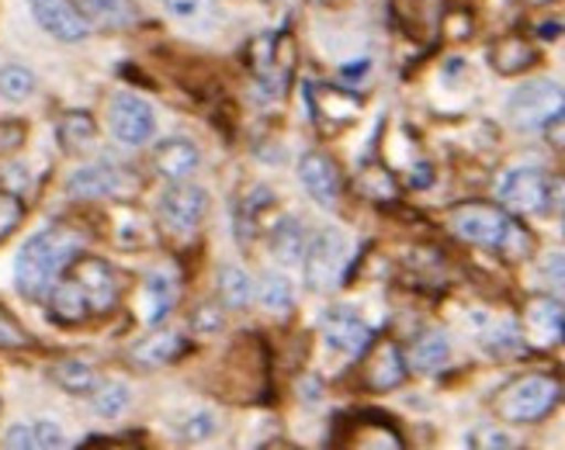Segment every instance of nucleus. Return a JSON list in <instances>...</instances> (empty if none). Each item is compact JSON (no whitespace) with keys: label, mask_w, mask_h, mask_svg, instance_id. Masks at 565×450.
<instances>
[{"label":"nucleus","mask_w":565,"mask_h":450,"mask_svg":"<svg viewBox=\"0 0 565 450\" xmlns=\"http://www.w3.org/2000/svg\"><path fill=\"white\" fill-rule=\"evenodd\" d=\"M81 257V236L70 225H49L18 249L14 260V288L29 302H45L63 270Z\"/></svg>","instance_id":"nucleus-1"},{"label":"nucleus","mask_w":565,"mask_h":450,"mask_svg":"<svg viewBox=\"0 0 565 450\" xmlns=\"http://www.w3.org/2000/svg\"><path fill=\"white\" fill-rule=\"evenodd\" d=\"M562 398V385L548 374H524L507 382L493 395V413L507 422H537L545 419Z\"/></svg>","instance_id":"nucleus-2"},{"label":"nucleus","mask_w":565,"mask_h":450,"mask_svg":"<svg viewBox=\"0 0 565 450\" xmlns=\"http://www.w3.org/2000/svg\"><path fill=\"white\" fill-rule=\"evenodd\" d=\"M295 39L288 32L281 35H260L247 45V66L254 69V77L260 81V87L267 94H285L288 81H291V69H295Z\"/></svg>","instance_id":"nucleus-3"},{"label":"nucleus","mask_w":565,"mask_h":450,"mask_svg":"<svg viewBox=\"0 0 565 450\" xmlns=\"http://www.w3.org/2000/svg\"><path fill=\"white\" fill-rule=\"evenodd\" d=\"M565 108V90L555 81H527L510 94V121L521 132H537Z\"/></svg>","instance_id":"nucleus-4"},{"label":"nucleus","mask_w":565,"mask_h":450,"mask_svg":"<svg viewBox=\"0 0 565 450\" xmlns=\"http://www.w3.org/2000/svg\"><path fill=\"white\" fill-rule=\"evenodd\" d=\"M448 222L458 239L482 249H497L510 225V215L489 202H461L448 212Z\"/></svg>","instance_id":"nucleus-5"},{"label":"nucleus","mask_w":565,"mask_h":450,"mask_svg":"<svg viewBox=\"0 0 565 450\" xmlns=\"http://www.w3.org/2000/svg\"><path fill=\"white\" fill-rule=\"evenodd\" d=\"M306 281L312 291H330L348 270V239L337 229H323L306 246Z\"/></svg>","instance_id":"nucleus-6"},{"label":"nucleus","mask_w":565,"mask_h":450,"mask_svg":"<svg viewBox=\"0 0 565 450\" xmlns=\"http://www.w3.org/2000/svg\"><path fill=\"white\" fill-rule=\"evenodd\" d=\"M70 278L77 281V288L87 298L90 315H108L115 312L118 298H121V281L111 264H105L102 257H77L70 264Z\"/></svg>","instance_id":"nucleus-7"},{"label":"nucleus","mask_w":565,"mask_h":450,"mask_svg":"<svg viewBox=\"0 0 565 450\" xmlns=\"http://www.w3.org/2000/svg\"><path fill=\"white\" fill-rule=\"evenodd\" d=\"M66 188L73 197H90V202H97V197H132L139 191V173L118 163H90L70 173Z\"/></svg>","instance_id":"nucleus-8"},{"label":"nucleus","mask_w":565,"mask_h":450,"mask_svg":"<svg viewBox=\"0 0 565 450\" xmlns=\"http://www.w3.org/2000/svg\"><path fill=\"white\" fill-rule=\"evenodd\" d=\"M392 18L416 45H434L445 32L448 0H392Z\"/></svg>","instance_id":"nucleus-9"},{"label":"nucleus","mask_w":565,"mask_h":450,"mask_svg":"<svg viewBox=\"0 0 565 450\" xmlns=\"http://www.w3.org/2000/svg\"><path fill=\"white\" fill-rule=\"evenodd\" d=\"M337 443L361 450H403V433L396 422L379 413H354L340 419Z\"/></svg>","instance_id":"nucleus-10"},{"label":"nucleus","mask_w":565,"mask_h":450,"mask_svg":"<svg viewBox=\"0 0 565 450\" xmlns=\"http://www.w3.org/2000/svg\"><path fill=\"white\" fill-rule=\"evenodd\" d=\"M209 212V194L194 184H178L160 197V225L174 236H191L205 222Z\"/></svg>","instance_id":"nucleus-11"},{"label":"nucleus","mask_w":565,"mask_h":450,"mask_svg":"<svg viewBox=\"0 0 565 450\" xmlns=\"http://www.w3.org/2000/svg\"><path fill=\"white\" fill-rule=\"evenodd\" d=\"M358 378L367 392H392L406 382V354L396 340H372L364 350Z\"/></svg>","instance_id":"nucleus-12"},{"label":"nucleus","mask_w":565,"mask_h":450,"mask_svg":"<svg viewBox=\"0 0 565 450\" xmlns=\"http://www.w3.org/2000/svg\"><path fill=\"white\" fill-rule=\"evenodd\" d=\"M500 202L510 212H518V215L545 212V202H548V178H545V170H537V167L510 170L507 178L500 181Z\"/></svg>","instance_id":"nucleus-13"},{"label":"nucleus","mask_w":565,"mask_h":450,"mask_svg":"<svg viewBox=\"0 0 565 450\" xmlns=\"http://www.w3.org/2000/svg\"><path fill=\"white\" fill-rule=\"evenodd\" d=\"M111 132L126 146H146L157 132L153 108L136 94H118L111 101Z\"/></svg>","instance_id":"nucleus-14"},{"label":"nucleus","mask_w":565,"mask_h":450,"mask_svg":"<svg viewBox=\"0 0 565 450\" xmlns=\"http://www.w3.org/2000/svg\"><path fill=\"white\" fill-rule=\"evenodd\" d=\"M32 14L39 21V29L60 42H81L90 32L87 18L77 11L73 0H32Z\"/></svg>","instance_id":"nucleus-15"},{"label":"nucleus","mask_w":565,"mask_h":450,"mask_svg":"<svg viewBox=\"0 0 565 450\" xmlns=\"http://www.w3.org/2000/svg\"><path fill=\"white\" fill-rule=\"evenodd\" d=\"M299 181L309 191L312 202H319L323 208H333L343 194V178L327 153H306L299 160Z\"/></svg>","instance_id":"nucleus-16"},{"label":"nucleus","mask_w":565,"mask_h":450,"mask_svg":"<svg viewBox=\"0 0 565 450\" xmlns=\"http://www.w3.org/2000/svg\"><path fill=\"white\" fill-rule=\"evenodd\" d=\"M524 343L527 346H552L565 336V312L555 298H534L524 309Z\"/></svg>","instance_id":"nucleus-17"},{"label":"nucleus","mask_w":565,"mask_h":450,"mask_svg":"<svg viewBox=\"0 0 565 450\" xmlns=\"http://www.w3.org/2000/svg\"><path fill=\"white\" fill-rule=\"evenodd\" d=\"M323 336L333 350H340V354H351V357H361L367 343L375 340L372 326H364V322L348 312V309H333L323 315Z\"/></svg>","instance_id":"nucleus-18"},{"label":"nucleus","mask_w":565,"mask_h":450,"mask_svg":"<svg viewBox=\"0 0 565 450\" xmlns=\"http://www.w3.org/2000/svg\"><path fill=\"white\" fill-rule=\"evenodd\" d=\"M73 4L87 18V24H97L105 32H126L139 24L136 0H73Z\"/></svg>","instance_id":"nucleus-19"},{"label":"nucleus","mask_w":565,"mask_h":450,"mask_svg":"<svg viewBox=\"0 0 565 450\" xmlns=\"http://www.w3.org/2000/svg\"><path fill=\"white\" fill-rule=\"evenodd\" d=\"M153 163H157V170L163 173V178L184 181V178H191V173L202 167V153H199V146H194L191 139L174 136V139H163L157 146Z\"/></svg>","instance_id":"nucleus-20"},{"label":"nucleus","mask_w":565,"mask_h":450,"mask_svg":"<svg viewBox=\"0 0 565 450\" xmlns=\"http://www.w3.org/2000/svg\"><path fill=\"white\" fill-rule=\"evenodd\" d=\"M537 60H542V53L524 35H503L489 49V63H493L500 77H521Z\"/></svg>","instance_id":"nucleus-21"},{"label":"nucleus","mask_w":565,"mask_h":450,"mask_svg":"<svg viewBox=\"0 0 565 450\" xmlns=\"http://www.w3.org/2000/svg\"><path fill=\"white\" fill-rule=\"evenodd\" d=\"M184 354H188V340L174 330H157L132 346V361L139 367H167V364L181 361Z\"/></svg>","instance_id":"nucleus-22"},{"label":"nucleus","mask_w":565,"mask_h":450,"mask_svg":"<svg viewBox=\"0 0 565 450\" xmlns=\"http://www.w3.org/2000/svg\"><path fill=\"white\" fill-rule=\"evenodd\" d=\"M163 4H167V14L191 35H209L223 24L218 0H163Z\"/></svg>","instance_id":"nucleus-23"},{"label":"nucleus","mask_w":565,"mask_h":450,"mask_svg":"<svg viewBox=\"0 0 565 450\" xmlns=\"http://www.w3.org/2000/svg\"><path fill=\"white\" fill-rule=\"evenodd\" d=\"M451 361V343H448V336L440 333V330H427V333H420L413 340V346H409V367L413 371H420V374H434V371H440Z\"/></svg>","instance_id":"nucleus-24"},{"label":"nucleus","mask_w":565,"mask_h":450,"mask_svg":"<svg viewBox=\"0 0 565 450\" xmlns=\"http://www.w3.org/2000/svg\"><path fill=\"white\" fill-rule=\"evenodd\" d=\"M142 302H146V322L157 326V322L178 302V281L170 278L167 270H153L142 285Z\"/></svg>","instance_id":"nucleus-25"},{"label":"nucleus","mask_w":565,"mask_h":450,"mask_svg":"<svg viewBox=\"0 0 565 450\" xmlns=\"http://www.w3.org/2000/svg\"><path fill=\"white\" fill-rule=\"evenodd\" d=\"M316 118L323 125H333V129H340V125H348L361 115V101L354 94L348 90H337V87H319V101L312 105Z\"/></svg>","instance_id":"nucleus-26"},{"label":"nucleus","mask_w":565,"mask_h":450,"mask_svg":"<svg viewBox=\"0 0 565 450\" xmlns=\"http://www.w3.org/2000/svg\"><path fill=\"white\" fill-rule=\"evenodd\" d=\"M56 136H60V146L66 149V153L81 157V153H87V149L94 146L97 125H94V118L87 111H66L60 118V132Z\"/></svg>","instance_id":"nucleus-27"},{"label":"nucleus","mask_w":565,"mask_h":450,"mask_svg":"<svg viewBox=\"0 0 565 450\" xmlns=\"http://www.w3.org/2000/svg\"><path fill=\"white\" fill-rule=\"evenodd\" d=\"M306 246H309V236H306V225L299 218H281L271 233V254L281 260V264H299L306 257Z\"/></svg>","instance_id":"nucleus-28"},{"label":"nucleus","mask_w":565,"mask_h":450,"mask_svg":"<svg viewBox=\"0 0 565 450\" xmlns=\"http://www.w3.org/2000/svg\"><path fill=\"white\" fill-rule=\"evenodd\" d=\"M49 378H53L63 392H73V395H84V392H94L97 388V371L84 361H56L49 367Z\"/></svg>","instance_id":"nucleus-29"},{"label":"nucleus","mask_w":565,"mask_h":450,"mask_svg":"<svg viewBox=\"0 0 565 450\" xmlns=\"http://www.w3.org/2000/svg\"><path fill=\"white\" fill-rule=\"evenodd\" d=\"M218 298H223V306H230V309H247L250 298H254L247 270H239L233 264H226L223 270H218Z\"/></svg>","instance_id":"nucleus-30"},{"label":"nucleus","mask_w":565,"mask_h":450,"mask_svg":"<svg viewBox=\"0 0 565 450\" xmlns=\"http://www.w3.org/2000/svg\"><path fill=\"white\" fill-rule=\"evenodd\" d=\"M275 197H271V191L267 188H257V191H250L243 202L236 205V239H243L247 243L254 233H257V225H260V212L271 205Z\"/></svg>","instance_id":"nucleus-31"},{"label":"nucleus","mask_w":565,"mask_h":450,"mask_svg":"<svg viewBox=\"0 0 565 450\" xmlns=\"http://www.w3.org/2000/svg\"><path fill=\"white\" fill-rule=\"evenodd\" d=\"M358 191L364 194V197H372V202H392V197L399 194V188H396V178L382 167V163H367L361 173H358Z\"/></svg>","instance_id":"nucleus-32"},{"label":"nucleus","mask_w":565,"mask_h":450,"mask_svg":"<svg viewBox=\"0 0 565 450\" xmlns=\"http://www.w3.org/2000/svg\"><path fill=\"white\" fill-rule=\"evenodd\" d=\"M8 447H63V430L56 422H32V427H11Z\"/></svg>","instance_id":"nucleus-33"},{"label":"nucleus","mask_w":565,"mask_h":450,"mask_svg":"<svg viewBox=\"0 0 565 450\" xmlns=\"http://www.w3.org/2000/svg\"><path fill=\"white\" fill-rule=\"evenodd\" d=\"M129 403H132V392L121 382H105V385L94 388V413L105 416V419H118L129 409Z\"/></svg>","instance_id":"nucleus-34"},{"label":"nucleus","mask_w":565,"mask_h":450,"mask_svg":"<svg viewBox=\"0 0 565 450\" xmlns=\"http://www.w3.org/2000/svg\"><path fill=\"white\" fill-rule=\"evenodd\" d=\"M497 254L510 264H518V260H527L534 254V236L527 233V225H521L518 218H510L507 225V233L497 246Z\"/></svg>","instance_id":"nucleus-35"},{"label":"nucleus","mask_w":565,"mask_h":450,"mask_svg":"<svg viewBox=\"0 0 565 450\" xmlns=\"http://www.w3.org/2000/svg\"><path fill=\"white\" fill-rule=\"evenodd\" d=\"M291 285L281 278V274H264L260 278V306L275 315H288L291 312Z\"/></svg>","instance_id":"nucleus-36"},{"label":"nucleus","mask_w":565,"mask_h":450,"mask_svg":"<svg viewBox=\"0 0 565 450\" xmlns=\"http://www.w3.org/2000/svg\"><path fill=\"white\" fill-rule=\"evenodd\" d=\"M32 90H35V73L32 69H24L18 63L0 69V94L11 97V101H24Z\"/></svg>","instance_id":"nucleus-37"},{"label":"nucleus","mask_w":565,"mask_h":450,"mask_svg":"<svg viewBox=\"0 0 565 450\" xmlns=\"http://www.w3.org/2000/svg\"><path fill=\"white\" fill-rule=\"evenodd\" d=\"M35 336L18 322L14 312H8V306H0V350H32Z\"/></svg>","instance_id":"nucleus-38"},{"label":"nucleus","mask_w":565,"mask_h":450,"mask_svg":"<svg viewBox=\"0 0 565 450\" xmlns=\"http://www.w3.org/2000/svg\"><path fill=\"white\" fill-rule=\"evenodd\" d=\"M24 222V202L14 191H0V243Z\"/></svg>","instance_id":"nucleus-39"},{"label":"nucleus","mask_w":565,"mask_h":450,"mask_svg":"<svg viewBox=\"0 0 565 450\" xmlns=\"http://www.w3.org/2000/svg\"><path fill=\"white\" fill-rule=\"evenodd\" d=\"M212 433H215V416L212 413H194L184 422V437L188 440H209Z\"/></svg>","instance_id":"nucleus-40"},{"label":"nucleus","mask_w":565,"mask_h":450,"mask_svg":"<svg viewBox=\"0 0 565 450\" xmlns=\"http://www.w3.org/2000/svg\"><path fill=\"white\" fill-rule=\"evenodd\" d=\"M542 278H545V285L552 288L555 298H565V257H548Z\"/></svg>","instance_id":"nucleus-41"},{"label":"nucleus","mask_w":565,"mask_h":450,"mask_svg":"<svg viewBox=\"0 0 565 450\" xmlns=\"http://www.w3.org/2000/svg\"><path fill=\"white\" fill-rule=\"evenodd\" d=\"M218 326H223V315H218V309H212V302L194 312V330L199 333H215Z\"/></svg>","instance_id":"nucleus-42"},{"label":"nucleus","mask_w":565,"mask_h":450,"mask_svg":"<svg viewBox=\"0 0 565 450\" xmlns=\"http://www.w3.org/2000/svg\"><path fill=\"white\" fill-rule=\"evenodd\" d=\"M545 212L565 215V178H548V202Z\"/></svg>","instance_id":"nucleus-43"},{"label":"nucleus","mask_w":565,"mask_h":450,"mask_svg":"<svg viewBox=\"0 0 565 450\" xmlns=\"http://www.w3.org/2000/svg\"><path fill=\"white\" fill-rule=\"evenodd\" d=\"M545 136H548V142H552L555 149H565V108L545 125Z\"/></svg>","instance_id":"nucleus-44"},{"label":"nucleus","mask_w":565,"mask_h":450,"mask_svg":"<svg viewBox=\"0 0 565 450\" xmlns=\"http://www.w3.org/2000/svg\"><path fill=\"white\" fill-rule=\"evenodd\" d=\"M472 447H513V440L507 433H479V437H469Z\"/></svg>","instance_id":"nucleus-45"},{"label":"nucleus","mask_w":565,"mask_h":450,"mask_svg":"<svg viewBox=\"0 0 565 450\" xmlns=\"http://www.w3.org/2000/svg\"><path fill=\"white\" fill-rule=\"evenodd\" d=\"M521 4H527V8H548V4H555V0H521Z\"/></svg>","instance_id":"nucleus-46"}]
</instances>
